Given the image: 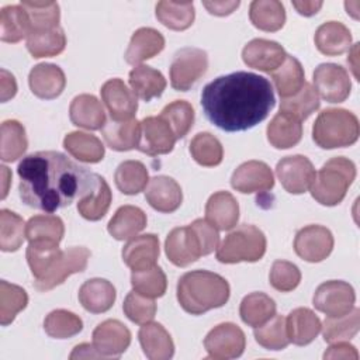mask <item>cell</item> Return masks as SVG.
<instances>
[{
	"mask_svg": "<svg viewBox=\"0 0 360 360\" xmlns=\"http://www.w3.org/2000/svg\"><path fill=\"white\" fill-rule=\"evenodd\" d=\"M354 179L356 166L350 159L343 156L332 158L315 173L309 187L311 195L322 205H338L345 198Z\"/></svg>",
	"mask_w": 360,
	"mask_h": 360,
	"instance_id": "obj_4",
	"label": "cell"
},
{
	"mask_svg": "<svg viewBox=\"0 0 360 360\" xmlns=\"http://www.w3.org/2000/svg\"><path fill=\"white\" fill-rule=\"evenodd\" d=\"M63 148L73 158L84 163H97L104 158L101 141L94 135L80 131L69 132L63 139Z\"/></svg>",
	"mask_w": 360,
	"mask_h": 360,
	"instance_id": "obj_37",
	"label": "cell"
},
{
	"mask_svg": "<svg viewBox=\"0 0 360 360\" xmlns=\"http://www.w3.org/2000/svg\"><path fill=\"white\" fill-rule=\"evenodd\" d=\"M356 301L353 287L342 280L322 283L314 294V307L326 316H342L347 314Z\"/></svg>",
	"mask_w": 360,
	"mask_h": 360,
	"instance_id": "obj_9",
	"label": "cell"
},
{
	"mask_svg": "<svg viewBox=\"0 0 360 360\" xmlns=\"http://www.w3.org/2000/svg\"><path fill=\"white\" fill-rule=\"evenodd\" d=\"M315 91L328 103L345 101L352 89L349 73L336 63H321L314 70Z\"/></svg>",
	"mask_w": 360,
	"mask_h": 360,
	"instance_id": "obj_11",
	"label": "cell"
},
{
	"mask_svg": "<svg viewBox=\"0 0 360 360\" xmlns=\"http://www.w3.org/2000/svg\"><path fill=\"white\" fill-rule=\"evenodd\" d=\"M325 359H359V353L353 345L346 340L330 343V347L323 353Z\"/></svg>",
	"mask_w": 360,
	"mask_h": 360,
	"instance_id": "obj_59",
	"label": "cell"
},
{
	"mask_svg": "<svg viewBox=\"0 0 360 360\" xmlns=\"http://www.w3.org/2000/svg\"><path fill=\"white\" fill-rule=\"evenodd\" d=\"M205 219L218 231L232 229L239 219V204L228 191L214 193L205 204Z\"/></svg>",
	"mask_w": 360,
	"mask_h": 360,
	"instance_id": "obj_23",
	"label": "cell"
},
{
	"mask_svg": "<svg viewBox=\"0 0 360 360\" xmlns=\"http://www.w3.org/2000/svg\"><path fill=\"white\" fill-rule=\"evenodd\" d=\"M231 186L243 194L263 193L274 186L271 169L260 160H249L235 169L231 177Z\"/></svg>",
	"mask_w": 360,
	"mask_h": 360,
	"instance_id": "obj_17",
	"label": "cell"
},
{
	"mask_svg": "<svg viewBox=\"0 0 360 360\" xmlns=\"http://www.w3.org/2000/svg\"><path fill=\"white\" fill-rule=\"evenodd\" d=\"M269 280L273 288L281 292L292 291L301 281L300 269L287 260H276L271 266Z\"/></svg>",
	"mask_w": 360,
	"mask_h": 360,
	"instance_id": "obj_57",
	"label": "cell"
},
{
	"mask_svg": "<svg viewBox=\"0 0 360 360\" xmlns=\"http://www.w3.org/2000/svg\"><path fill=\"white\" fill-rule=\"evenodd\" d=\"M360 134L357 117L345 108H326L312 125V139L322 149L353 145Z\"/></svg>",
	"mask_w": 360,
	"mask_h": 360,
	"instance_id": "obj_5",
	"label": "cell"
},
{
	"mask_svg": "<svg viewBox=\"0 0 360 360\" xmlns=\"http://www.w3.org/2000/svg\"><path fill=\"white\" fill-rule=\"evenodd\" d=\"M28 84L32 94L38 98L53 100L62 94L66 86V77L58 65L39 63L31 69Z\"/></svg>",
	"mask_w": 360,
	"mask_h": 360,
	"instance_id": "obj_21",
	"label": "cell"
},
{
	"mask_svg": "<svg viewBox=\"0 0 360 360\" xmlns=\"http://www.w3.org/2000/svg\"><path fill=\"white\" fill-rule=\"evenodd\" d=\"M141 347L150 360H169L174 354V343L169 332L158 322L143 323L138 333Z\"/></svg>",
	"mask_w": 360,
	"mask_h": 360,
	"instance_id": "obj_25",
	"label": "cell"
},
{
	"mask_svg": "<svg viewBox=\"0 0 360 360\" xmlns=\"http://www.w3.org/2000/svg\"><path fill=\"white\" fill-rule=\"evenodd\" d=\"M69 117L73 125L96 131L105 125V111L93 94L76 96L69 107Z\"/></svg>",
	"mask_w": 360,
	"mask_h": 360,
	"instance_id": "obj_26",
	"label": "cell"
},
{
	"mask_svg": "<svg viewBox=\"0 0 360 360\" xmlns=\"http://www.w3.org/2000/svg\"><path fill=\"white\" fill-rule=\"evenodd\" d=\"M208 56L200 48L186 46L177 51L170 65V84L177 91L190 90L207 72Z\"/></svg>",
	"mask_w": 360,
	"mask_h": 360,
	"instance_id": "obj_7",
	"label": "cell"
},
{
	"mask_svg": "<svg viewBox=\"0 0 360 360\" xmlns=\"http://www.w3.org/2000/svg\"><path fill=\"white\" fill-rule=\"evenodd\" d=\"M245 346L246 338L243 330L232 322L217 325L204 339V347L210 359H236L243 353Z\"/></svg>",
	"mask_w": 360,
	"mask_h": 360,
	"instance_id": "obj_8",
	"label": "cell"
},
{
	"mask_svg": "<svg viewBox=\"0 0 360 360\" xmlns=\"http://www.w3.org/2000/svg\"><path fill=\"white\" fill-rule=\"evenodd\" d=\"M165 252L167 259L179 267H186L202 256L200 239L191 225L172 229L165 242Z\"/></svg>",
	"mask_w": 360,
	"mask_h": 360,
	"instance_id": "obj_14",
	"label": "cell"
},
{
	"mask_svg": "<svg viewBox=\"0 0 360 360\" xmlns=\"http://www.w3.org/2000/svg\"><path fill=\"white\" fill-rule=\"evenodd\" d=\"M159 257V239L153 233L134 236L122 249V260L132 271L156 266Z\"/></svg>",
	"mask_w": 360,
	"mask_h": 360,
	"instance_id": "obj_22",
	"label": "cell"
},
{
	"mask_svg": "<svg viewBox=\"0 0 360 360\" xmlns=\"http://www.w3.org/2000/svg\"><path fill=\"white\" fill-rule=\"evenodd\" d=\"M239 315L246 325L260 326L276 315V302L264 292H250L242 300Z\"/></svg>",
	"mask_w": 360,
	"mask_h": 360,
	"instance_id": "obj_40",
	"label": "cell"
},
{
	"mask_svg": "<svg viewBox=\"0 0 360 360\" xmlns=\"http://www.w3.org/2000/svg\"><path fill=\"white\" fill-rule=\"evenodd\" d=\"M124 314L127 318L138 325L150 322L156 315V302L153 298L142 295L136 291H131L122 304Z\"/></svg>",
	"mask_w": 360,
	"mask_h": 360,
	"instance_id": "obj_56",
	"label": "cell"
},
{
	"mask_svg": "<svg viewBox=\"0 0 360 360\" xmlns=\"http://www.w3.org/2000/svg\"><path fill=\"white\" fill-rule=\"evenodd\" d=\"M285 58L287 53L278 42L263 38L252 39L242 51V59L249 68L267 73L278 69Z\"/></svg>",
	"mask_w": 360,
	"mask_h": 360,
	"instance_id": "obj_18",
	"label": "cell"
},
{
	"mask_svg": "<svg viewBox=\"0 0 360 360\" xmlns=\"http://www.w3.org/2000/svg\"><path fill=\"white\" fill-rule=\"evenodd\" d=\"M0 156L3 162H14L24 155L28 146L25 128L15 120H7L1 124Z\"/></svg>",
	"mask_w": 360,
	"mask_h": 360,
	"instance_id": "obj_45",
	"label": "cell"
},
{
	"mask_svg": "<svg viewBox=\"0 0 360 360\" xmlns=\"http://www.w3.org/2000/svg\"><path fill=\"white\" fill-rule=\"evenodd\" d=\"M146 226V214L135 205L120 207L110 219L108 233L117 240H127L136 236Z\"/></svg>",
	"mask_w": 360,
	"mask_h": 360,
	"instance_id": "obj_32",
	"label": "cell"
},
{
	"mask_svg": "<svg viewBox=\"0 0 360 360\" xmlns=\"http://www.w3.org/2000/svg\"><path fill=\"white\" fill-rule=\"evenodd\" d=\"M17 93V83L14 76L7 72L6 69L0 70V97L1 101L6 103L7 100L13 98Z\"/></svg>",
	"mask_w": 360,
	"mask_h": 360,
	"instance_id": "obj_60",
	"label": "cell"
},
{
	"mask_svg": "<svg viewBox=\"0 0 360 360\" xmlns=\"http://www.w3.org/2000/svg\"><path fill=\"white\" fill-rule=\"evenodd\" d=\"M292 7L305 17H311L314 14H316L321 7H322V1H292Z\"/></svg>",
	"mask_w": 360,
	"mask_h": 360,
	"instance_id": "obj_63",
	"label": "cell"
},
{
	"mask_svg": "<svg viewBox=\"0 0 360 360\" xmlns=\"http://www.w3.org/2000/svg\"><path fill=\"white\" fill-rule=\"evenodd\" d=\"M65 233L63 221L56 215H35L31 217L25 225V236L31 240L45 239L60 242Z\"/></svg>",
	"mask_w": 360,
	"mask_h": 360,
	"instance_id": "obj_53",
	"label": "cell"
},
{
	"mask_svg": "<svg viewBox=\"0 0 360 360\" xmlns=\"http://www.w3.org/2000/svg\"><path fill=\"white\" fill-rule=\"evenodd\" d=\"M163 48V35L155 28L142 27L132 34L124 58L129 65L138 66L141 62L156 56Z\"/></svg>",
	"mask_w": 360,
	"mask_h": 360,
	"instance_id": "obj_24",
	"label": "cell"
},
{
	"mask_svg": "<svg viewBox=\"0 0 360 360\" xmlns=\"http://www.w3.org/2000/svg\"><path fill=\"white\" fill-rule=\"evenodd\" d=\"M271 79L281 98L291 97L298 93L305 83L304 68L297 58L287 55L284 63L271 72Z\"/></svg>",
	"mask_w": 360,
	"mask_h": 360,
	"instance_id": "obj_39",
	"label": "cell"
},
{
	"mask_svg": "<svg viewBox=\"0 0 360 360\" xmlns=\"http://www.w3.org/2000/svg\"><path fill=\"white\" fill-rule=\"evenodd\" d=\"M101 100L107 107L111 120L128 121L132 120L136 110L138 101L132 90L121 79H110L101 86Z\"/></svg>",
	"mask_w": 360,
	"mask_h": 360,
	"instance_id": "obj_15",
	"label": "cell"
},
{
	"mask_svg": "<svg viewBox=\"0 0 360 360\" xmlns=\"http://www.w3.org/2000/svg\"><path fill=\"white\" fill-rule=\"evenodd\" d=\"M276 104L270 82L252 72H233L204 86L201 107L207 120L226 132L248 131Z\"/></svg>",
	"mask_w": 360,
	"mask_h": 360,
	"instance_id": "obj_2",
	"label": "cell"
},
{
	"mask_svg": "<svg viewBox=\"0 0 360 360\" xmlns=\"http://www.w3.org/2000/svg\"><path fill=\"white\" fill-rule=\"evenodd\" d=\"M229 292L228 281L208 270L184 273L177 281V301L191 315H201L210 309L224 307L229 300Z\"/></svg>",
	"mask_w": 360,
	"mask_h": 360,
	"instance_id": "obj_3",
	"label": "cell"
},
{
	"mask_svg": "<svg viewBox=\"0 0 360 360\" xmlns=\"http://www.w3.org/2000/svg\"><path fill=\"white\" fill-rule=\"evenodd\" d=\"M18 191L22 202L35 210L55 212L87 195L96 174L55 150L31 153L18 163Z\"/></svg>",
	"mask_w": 360,
	"mask_h": 360,
	"instance_id": "obj_1",
	"label": "cell"
},
{
	"mask_svg": "<svg viewBox=\"0 0 360 360\" xmlns=\"http://www.w3.org/2000/svg\"><path fill=\"white\" fill-rule=\"evenodd\" d=\"M131 284L134 291L149 298H158L166 292L167 280L163 270L159 266H153L146 270L132 271Z\"/></svg>",
	"mask_w": 360,
	"mask_h": 360,
	"instance_id": "obj_54",
	"label": "cell"
},
{
	"mask_svg": "<svg viewBox=\"0 0 360 360\" xmlns=\"http://www.w3.org/2000/svg\"><path fill=\"white\" fill-rule=\"evenodd\" d=\"M287 335L290 342L297 346L309 345L321 332L322 323L319 318L309 308H295L292 309L287 319Z\"/></svg>",
	"mask_w": 360,
	"mask_h": 360,
	"instance_id": "obj_29",
	"label": "cell"
},
{
	"mask_svg": "<svg viewBox=\"0 0 360 360\" xmlns=\"http://www.w3.org/2000/svg\"><path fill=\"white\" fill-rule=\"evenodd\" d=\"M239 0L236 1H204L202 6L208 10V13L214 14V15H228L231 13H233L238 7H239Z\"/></svg>",
	"mask_w": 360,
	"mask_h": 360,
	"instance_id": "obj_61",
	"label": "cell"
},
{
	"mask_svg": "<svg viewBox=\"0 0 360 360\" xmlns=\"http://www.w3.org/2000/svg\"><path fill=\"white\" fill-rule=\"evenodd\" d=\"M190 225L200 239V243L202 248V256L210 255L211 252H214L215 248H218V242H219L218 229L212 226L207 219L198 218L193 221Z\"/></svg>",
	"mask_w": 360,
	"mask_h": 360,
	"instance_id": "obj_58",
	"label": "cell"
},
{
	"mask_svg": "<svg viewBox=\"0 0 360 360\" xmlns=\"http://www.w3.org/2000/svg\"><path fill=\"white\" fill-rule=\"evenodd\" d=\"M28 304V295L24 288L10 284L6 280L0 281V322L3 326L11 323L15 315Z\"/></svg>",
	"mask_w": 360,
	"mask_h": 360,
	"instance_id": "obj_50",
	"label": "cell"
},
{
	"mask_svg": "<svg viewBox=\"0 0 360 360\" xmlns=\"http://www.w3.org/2000/svg\"><path fill=\"white\" fill-rule=\"evenodd\" d=\"M321 105L319 96L309 83H304L301 90L291 97L283 98L280 104V111H284L300 121L307 120L312 112H315Z\"/></svg>",
	"mask_w": 360,
	"mask_h": 360,
	"instance_id": "obj_46",
	"label": "cell"
},
{
	"mask_svg": "<svg viewBox=\"0 0 360 360\" xmlns=\"http://www.w3.org/2000/svg\"><path fill=\"white\" fill-rule=\"evenodd\" d=\"M266 236L255 225H240L228 233L217 249V259L221 263L257 262L266 253Z\"/></svg>",
	"mask_w": 360,
	"mask_h": 360,
	"instance_id": "obj_6",
	"label": "cell"
},
{
	"mask_svg": "<svg viewBox=\"0 0 360 360\" xmlns=\"http://www.w3.org/2000/svg\"><path fill=\"white\" fill-rule=\"evenodd\" d=\"M156 18L173 31H184L194 22V6L191 1H159L155 8Z\"/></svg>",
	"mask_w": 360,
	"mask_h": 360,
	"instance_id": "obj_42",
	"label": "cell"
},
{
	"mask_svg": "<svg viewBox=\"0 0 360 360\" xmlns=\"http://www.w3.org/2000/svg\"><path fill=\"white\" fill-rule=\"evenodd\" d=\"M66 46V37L60 27L32 31L27 38V49L32 58H51L59 55Z\"/></svg>",
	"mask_w": 360,
	"mask_h": 360,
	"instance_id": "obj_38",
	"label": "cell"
},
{
	"mask_svg": "<svg viewBox=\"0 0 360 360\" xmlns=\"http://www.w3.org/2000/svg\"><path fill=\"white\" fill-rule=\"evenodd\" d=\"M333 249V235L322 225L301 228L294 239L295 253L309 263L325 260Z\"/></svg>",
	"mask_w": 360,
	"mask_h": 360,
	"instance_id": "obj_12",
	"label": "cell"
},
{
	"mask_svg": "<svg viewBox=\"0 0 360 360\" xmlns=\"http://www.w3.org/2000/svg\"><path fill=\"white\" fill-rule=\"evenodd\" d=\"M360 328V309L352 308L342 316H328L323 321L322 336L328 343L350 340L356 336Z\"/></svg>",
	"mask_w": 360,
	"mask_h": 360,
	"instance_id": "obj_43",
	"label": "cell"
},
{
	"mask_svg": "<svg viewBox=\"0 0 360 360\" xmlns=\"http://www.w3.org/2000/svg\"><path fill=\"white\" fill-rule=\"evenodd\" d=\"M276 174L285 191L291 194H302L311 187L315 179V169L308 158L292 155L283 158L277 163Z\"/></svg>",
	"mask_w": 360,
	"mask_h": 360,
	"instance_id": "obj_13",
	"label": "cell"
},
{
	"mask_svg": "<svg viewBox=\"0 0 360 360\" xmlns=\"http://www.w3.org/2000/svg\"><path fill=\"white\" fill-rule=\"evenodd\" d=\"M1 176H3V193H1V198H6L7 193H8V181H10V177H11V173L10 170L6 167V166H1Z\"/></svg>",
	"mask_w": 360,
	"mask_h": 360,
	"instance_id": "obj_64",
	"label": "cell"
},
{
	"mask_svg": "<svg viewBox=\"0 0 360 360\" xmlns=\"http://www.w3.org/2000/svg\"><path fill=\"white\" fill-rule=\"evenodd\" d=\"M25 224L20 215L10 210L0 211V249L15 252L25 239Z\"/></svg>",
	"mask_w": 360,
	"mask_h": 360,
	"instance_id": "obj_49",
	"label": "cell"
},
{
	"mask_svg": "<svg viewBox=\"0 0 360 360\" xmlns=\"http://www.w3.org/2000/svg\"><path fill=\"white\" fill-rule=\"evenodd\" d=\"M60 253L58 242L45 239L31 240L25 253L31 273L37 278L42 277L53 266Z\"/></svg>",
	"mask_w": 360,
	"mask_h": 360,
	"instance_id": "obj_44",
	"label": "cell"
},
{
	"mask_svg": "<svg viewBox=\"0 0 360 360\" xmlns=\"http://www.w3.org/2000/svg\"><path fill=\"white\" fill-rule=\"evenodd\" d=\"M145 198L153 210L169 214L181 205L183 193L174 179L169 176H155L145 187Z\"/></svg>",
	"mask_w": 360,
	"mask_h": 360,
	"instance_id": "obj_20",
	"label": "cell"
},
{
	"mask_svg": "<svg viewBox=\"0 0 360 360\" xmlns=\"http://www.w3.org/2000/svg\"><path fill=\"white\" fill-rule=\"evenodd\" d=\"M190 153L198 165L205 167L218 166L224 158L221 142L210 132H200L191 139Z\"/></svg>",
	"mask_w": 360,
	"mask_h": 360,
	"instance_id": "obj_47",
	"label": "cell"
},
{
	"mask_svg": "<svg viewBox=\"0 0 360 360\" xmlns=\"http://www.w3.org/2000/svg\"><path fill=\"white\" fill-rule=\"evenodd\" d=\"M100 357H103L100 354V352L94 346H91L89 343L77 345L73 349V352L70 353V356H69V359H72V360L73 359H100Z\"/></svg>",
	"mask_w": 360,
	"mask_h": 360,
	"instance_id": "obj_62",
	"label": "cell"
},
{
	"mask_svg": "<svg viewBox=\"0 0 360 360\" xmlns=\"http://www.w3.org/2000/svg\"><path fill=\"white\" fill-rule=\"evenodd\" d=\"M90 259V250L83 246H75L60 253L53 266L37 281L35 288L39 291H49L56 285L62 284L70 274L80 273L87 267Z\"/></svg>",
	"mask_w": 360,
	"mask_h": 360,
	"instance_id": "obj_10",
	"label": "cell"
},
{
	"mask_svg": "<svg viewBox=\"0 0 360 360\" xmlns=\"http://www.w3.org/2000/svg\"><path fill=\"white\" fill-rule=\"evenodd\" d=\"M267 141L277 149L295 146L302 136V124L298 118L278 111L267 125Z\"/></svg>",
	"mask_w": 360,
	"mask_h": 360,
	"instance_id": "obj_30",
	"label": "cell"
},
{
	"mask_svg": "<svg viewBox=\"0 0 360 360\" xmlns=\"http://www.w3.org/2000/svg\"><path fill=\"white\" fill-rule=\"evenodd\" d=\"M129 343V329L117 319H107L93 330V346L103 357H120Z\"/></svg>",
	"mask_w": 360,
	"mask_h": 360,
	"instance_id": "obj_19",
	"label": "cell"
},
{
	"mask_svg": "<svg viewBox=\"0 0 360 360\" xmlns=\"http://www.w3.org/2000/svg\"><path fill=\"white\" fill-rule=\"evenodd\" d=\"M111 200L112 194L108 183L104 177L96 174V186L87 195L77 201V211L89 221H98L107 214Z\"/></svg>",
	"mask_w": 360,
	"mask_h": 360,
	"instance_id": "obj_35",
	"label": "cell"
},
{
	"mask_svg": "<svg viewBox=\"0 0 360 360\" xmlns=\"http://www.w3.org/2000/svg\"><path fill=\"white\" fill-rule=\"evenodd\" d=\"M22 8L28 13L32 31L51 30L59 27V4L55 1H21Z\"/></svg>",
	"mask_w": 360,
	"mask_h": 360,
	"instance_id": "obj_55",
	"label": "cell"
},
{
	"mask_svg": "<svg viewBox=\"0 0 360 360\" xmlns=\"http://www.w3.org/2000/svg\"><path fill=\"white\" fill-rule=\"evenodd\" d=\"M105 145L118 152L138 148L141 141V122L135 118L128 121H108L101 128Z\"/></svg>",
	"mask_w": 360,
	"mask_h": 360,
	"instance_id": "obj_28",
	"label": "cell"
},
{
	"mask_svg": "<svg viewBox=\"0 0 360 360\" xmlns=\"http://www.w3.org/2000/svg\"><path fill=\"white\" fill-rule=\"evenodd\" d=\"M159 117L169 124L176 139H180L188 134L194 124V108L188 101L174 100L162 110Z\"/></svg>",
	"mask_w": 360,
	"mask_h": 360,
	"instance_id": "obj_51",
	"label": "cell"
},
{
	"mask_svg": "<svg viewBox=\"0 0 360 360\" xmlns=\"http://www.w3.org/2000/svg\"><path fill=\"white\" fill-rule=\"evenodd\" d=\"M315 46L328 56L342 55L352 46V34L346 25L338 21H328L315 31Z\"/></svg>",
	"mask_w": 360,
	"mask_h": 360,
	"instance_id": "obj_31",
	"label": "cell"
},
{
	"mask_svg": "<svg viewBox=\"0 0 360 360\" xmlns=\"http://www.w3.org/2000/svg\"><path fill=\"white\" fill-rule=\"evenodd\" d=\"M32 25L28 13L21 4L6 6L0 10V38L4 42L15 44L22 38H28Z\"/></svg>",
	"mask_w": 360,
	"mask_h": 360,
	"instance_id": "obj_34",
	"label": "cell"
},
{
	"mask_svg": "<svg viewBox=\"0 0 360 360\" xmlns=\"http://www.w3.org/2000/svg\"><path fill=\"white\" fill-rule=\"evenodd\" d=\"M176 136L169 124L160 117H146L141 121L138 149L149 156L166 155L173 150Z\"/></svg>",
	"mask_w": 360,
	"mask_h": 360,
	"instance_id": "obj_16",
	"label": "cell"
},
{
	"mask_svg": "<svg viewBox=\"0 0 360 360\" xmlns=\"http://www.w3.org/2000/svg\"><path fill=\"white\" fill-rule=\"evenodd\" d=\"M129 86L136 97L143 101H150L162 96L166 89V79L163 75L146 65H138L129 72Z\"/></svg>",
	"mask_w": 360,
	"mask_h": 360,
	"instance_id": "obj_33",
	"label": "cell"
},
{
	"mask_svg": "<svg viewBox=\"0 0 360 360\" xmlns=\"http://www.w3.org/2000/svg\"><path fill=\"white\" fill-rule=\"evenodd\" d=\"M44 329L51 338L68 339L77 335L83 329V322L70 311L55 309L46 315Z\"/></svg>",
	"mask_w": 360,
	"mask_h": 360,
	"instance_id": "obj_52",
	"label": "cell"
},
{
	"mask_svg": "<svg viewBox=\"0 0 360 360\" xmlns=\"http://www.w3.org/2000/svg\"><path fill=\"white\" fill-rule=\"evenodd\" d=\"M115 288L105 278H90L79 288L82 307L91 314L107 312L115 301Z\"/></svg>",
	"mask_w": 360,
	"mask_h": 360,
	"instance_id": "obj_27",
	"label": "cell"
},
{
	"mask_svg": "<svg viewBox=\"0 0 360 360\" xmlns=\"http://www.w3.org/2000/svg\"><path fill=\"white\" fill-rule=\"evenodd\" d=\"M253 335L256 342L267 350H283L290 343L285 318L281 315H274L263 325L256 326Z\"/></svg>",
	"mask_w": 360,
	"mask_h": 360,
	"instance_id": "obj_48",
	"label": "cell"
},
{
	"mask_svg": "<svg viewBox=\"0 0 360 360\" xmlns=\"http://www.w3.org/2000/svg\"><path fill=\"white\" fill-rule=\"evenodd\" d=\"M252 24L266 32H274L283 28L285 22V10L277 0H255L249 7Z\"/></svg>",
	"mask_w": 360,
	"mask_h": 360,
	"instance_id": "obj_36",
	"label": "cell"
},
{
	"mask_svg": "<svg viewBox=\"0 0 360 360\" xmlns=\"http://www.w3.org/2000/svg\"><path fill=\"white\" fill-rule=\"evenodd\" d=\"M117 188L127 194L135 195L141 193L149 183L146 166L139 160H125L118 165L114 173Z\"/></svg>",
	"mask_w": 360,
	"mask_h": 360,
	"instance_id": "obj_41",
	"label": "cell"
}]
</instances>
